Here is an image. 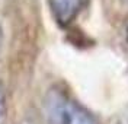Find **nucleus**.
Instances as JSON below:
<instances>
[{
	"label": "nucleus",
	"instance_id": "f257e3e1",
	"mask_svg": "<svg viewBox=\"0 0 128 124\" xmlns=\"http://www.w3.org/2000/svg\"><path fill=\"white\" fill-rule=\"evenodd\" d=\"M45 112L50 124H99L89 109L61 89H51L47 93Z\"/></svg>",
	"mask_w": 128,
	"mask_h": 124
},
{
	"label": "nucleus",
	"instance_id": "f03ea898",
	"mask_svg": "<svg viewBox=\"0 0 128 124\" xmlns=\"http://www.w3.org/2000/svg\"><path fill=\"white\" fill-rule=\"evenodd\" d=\"M51 15L61 28H67L88 8L89 0H47Z\"/></svg>",
	"mask_w": 128,
	"mask_h": 124
},
{
	"label": "nucleus",
	"instance_id": "7ed1b4c3",
	"mask_svg": "<svg viewBox=\"0 0 128 124\" xmlns=\"http://www.w3.org/2000/svg\"><path fill=\"white\" fill-rule=\"evenodd\" d=\"M6 117H8V101H6V92L3 89V86L0 85V124L6 123Z\"/></svg>",
	"mask_w": 128,
	"mask_h": 124
},
{
	"label": "nucleus",
	"instance_id": "20e7f679",
	"mask_svg": "<svg viewBox=\"0 0 128 124\" xmlns=\"http://www.w3.org/2000/svg\"><path fill=\"white\" fill-rule=\"evenodd\" d=\"M115 124H128V108L120 115V118L116 120V123Z\"/></svg>",
	"mask_w": 128,
	"mask_h": 124
},
{
	"label": "nucleus",
	"instance_id": "39448f33",
	"mask_svg": "<svg viewBox=\"0 0 128 124\" xmlns=\"http://www.w3.org/2000/svg\"><path fill=\"white\" fill-rule=\"evenodd\" d=\"M125 35H127V41H128V26H127V31H125Z\"/></svg>",
	"mask_w": 128,
	"mask_h": 124
},
{
	"label": "nucleus",
	"instance_id": "423d86ee",
	"mask_svg": "<svg viewBox=\"0 0 128 124\" xmlns=\"http://www.w3.org/2000/svg\"><path fill=\"white\" fill-rule=\"evenodd\" d=\"M127 2H128V0H127Z\"/></svg>",
	"mask_w": 128,
	"mask_h": 124
}]
</instances>
